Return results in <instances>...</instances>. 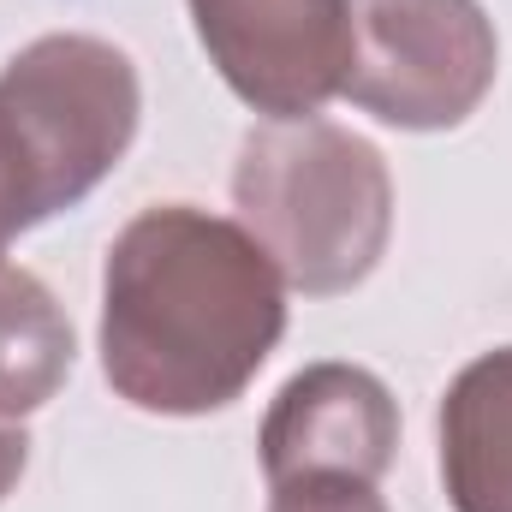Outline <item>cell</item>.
Masks as SVG:
<instances>
[{
	"instance_id": "obj_1",
	"label": "cell",
	"mask_w": 512,
	"mask_h": 512,
	"mask_svg": "<svg viewBox=\"0 0 512 512\" xmlns=\"http://www.w3.org/2000/svg\"><path fill=\"white\" fill-rule=\"evenodd\" d=\"M286 334V280L227 215L155 203L102 262V376L149 417L227 411Z\"/></svg>"
},
{
	"instance_id": "obj_2",
	"label": "cell",
	"mask_w": 512,
	"mask_h": 512,
	"mask_svg": "<svg viewBox=\"0 0 512 512\" xmlns=\"http://www.w3.org/2000/svg\"><path fill=\"white\" fill-rule=\"evenodd\" d=\"M239 227L304 298H340L376 274L393 239L382 149L334 120H262L233 161Z\"/></svg>"
},
{
	"instance_id": "obj_3",
	"label": "cell",
	"mask_w": 512,
	"mask_h": 512,
	"mask_svg": "<svg viewBox=\"0 0 512 512\" xmlns=\"http://www.w3.org/2000/svg\"><path fill=\"white\" fill-rule=\"evenodd\" d=\"M0 120L24 143L42 197L60 215L126 161L143 120V84L126 48L54 30L0 66Z\"/></svg>"
},
{
	"instance_id": "obj_4",
	"label": "cell",
	"mask_w": 512,
	"mask_h": 512,
	"mask_svg": "<svg viewBox=\"0 0 512 512\" xmlns=\"http://www.w3.org/2000/svg\"><path fill=\"white\" fill-rule=\"evenodd\" d=\"M501 42L483 0H352L346 102L399 131L465 126L495 90Z\"/></svg>"
},
{
	"instance_id": "obj_5",
	"label": "cell",
	"mask_w": 512,
	"mask_h": 512,
	"mask_svg": "<svg viewBox=\"0 0 512 512\" xmlns=\"http://www.w3.org/2000/svg\"><path fill=\"white\" fill-rule=\"evenodd\" d=\"M209 66L262 120H316L352 72V0H185Z\"/></svg>"
},
{
	"instance_id": "obj_6",
	"label": "cell",
	"mask_w": 512,
	"mask_h": 512,
	"mask_svg": "<svg viewBox=\"0 0 512 512\" xmlns=\"http://www.w3.org/2000/svg\"><path fill=\"white\" fill-rule=\"evenodd\" d=\"M262 477H358L382 483L399 453V399L364 364H304L262 417Z\"/></svg>"
},
{
	"instance_id": "obj_7",
	"label": "cell",
	"mask_w": 512,
	"mask_h": 512,
	"mask_svg": "<svg viewBox=\"0 0 512 512\" xmlns=\"http://www.w3.org/2000/svg\"><path fill=\"white\" fill-rule=\"evenodd\" d=\"M441 483L453 512H512V346L471 358L441 393Z\"/></svg>"
},
{
	"instance_id": "obj_8",
	"label": "cell",
	"mask_w": 512,
	"mask_h": 512,
	"mask_svg": "<svg viewBox=\"0 0 512 512\" xmlns=\"http://www.w3.org/2000/svg\"><path fill=\"white\" fill-rule=\"evenodd\" d=\"M72 316L18 262H0V423L42 411L72 376Z\"/></svg>"
},
{
	"instance_id": "obj_9",
	"label": "cell",
	"mask_w": 512,
	"mask_h": 512,
	"mask_svg": "<svg viewBox=\"0 0 512 512\" xmlns=\"http://www.w3.org/2000/svg\"><path fill=\"white\" fill-rule=\"evenodd\" d=\"M54 209H48V197H42V179H36V167H30V155H24V143L12 137V126L0 120V256L6 245L18 239V233H30V227H42Z\"/></svg>"
},
{
	"instance_id": "obj_10",
	"label": "cell",
	"mask_w": 512,
	"mask_h": 512,
	"mask_svg": "<svg viewBox=\"0 0 512 512\" xmlns=\"http://www.w3.org/2000/svg\"><path fill=\"white\" fill-rule=\"evenodd\" d=\"M268 512H387V501L376 495V483L358 477H292L274 483Z\"/></svg>"
},
{
	"instance_id": "obj_11",
	"label": "cell",
	"mask_w": 512,
	"mask_h": 512,
	"mask_svg": "<svg viewBox=\"0 0 512 512\" xmlns=\"http://www.w3.org/2000/svg\"><path fill=\"white\" fill-rule=\"evenodd\" d=\"M24 465H30V435H24L18 423H0V501L18 489Z\"/></svg>"
}]
</instances>
